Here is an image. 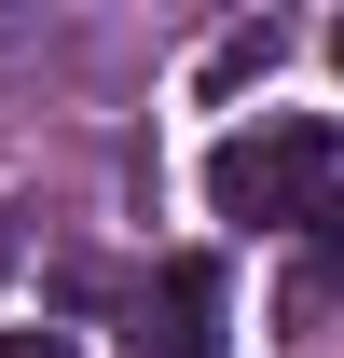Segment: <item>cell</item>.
<instances>
[{"instance_id":"6da1fadb","label":"cell","mask_w":344,"mask_h":358,"mask_svg":"<svg viewBox=\"0 0 344 358\" xmlns=\"http://www.w3.org/2000/svg\"><path fill=\"white\" fill-rule=\"evenodd\" d=\"M331 193H344V138L331 124H248V138H220L207 152V207L220 221H261V234H317L331 221Z\"/></svg>"},{"instance_id":"7a4b0ae2","label":"cell","mask_w":344,"mask_h":358,"mask_svg":"<svg viewBox=\"0 0 344 358\" xmlns=\"http://www.w3.org/2000/svg\"><path fill=\"white\" fill-rule=\"evenodd\" d=\"M138 358H220V262L207 248H179L152 275V303H138Z\"/></svg>"},{"instance_id":"3957f363","label":"cell","mask_w":344,"mask_h":358,"mask_svg":"<svg viewBox=\"0 0 344 358\" xmlns=\"http://www.w3.org/2000/svg\"><path fill=\"white\" fill-rule=\"evenodd\" d=\"M275 42H289V28H275V14H261V28H234V42L207 55V83H248V69H275Z\"/></svg>"},{"instance_id":"277c9868","label":"cell","mask_w":344,"mask_h":358,"mask_svg":"<svg viewBox=\"0 0 344 358\" xmlns=\"http://www.w3.org/2000/svg\"><path fill=\"white\" fill-rule=\"evenodd\" d=\"M0 358H69V331H0Z\"/></svg>"},{"instance_id":"5b68a950","label":"cell","mask_w":344,"mask_h":358,"mask_svg":"<svg viewBox=\"0 0 344 358\" xmlns=\"http://www.w3.org/2000/svg\"><path fill=\"white\" fill-rule=\"evenodd\" d=\"M317 275H344V193H331V221H317Z\"/></svg>"},{"instance_id":"8992f818","label":"cell","mask_w":344,"mask_h":358,"mask_svg":"<svg viewBox=\"0 0 344 358\" xmlns=\"http://www.w3.org/2000/svg\"><path fill=\"white\" fill-rule=\"evenodd\" d=\"M331 69H344V28H331Z\"/></svg>"},{"instance_id":"52a82bcc","label":"cell","mask_w":344,"mask_h":358,"mask_svg":"<svg viewBox=\"0 0 344 358\" xmlns=\"http://www.w3.org/2000/svg\"><path fill=\"white\" fill-rule=\"evenodd\" d=\"M0 262H14V234H0Z\"/></svg>"}]
</instances>
